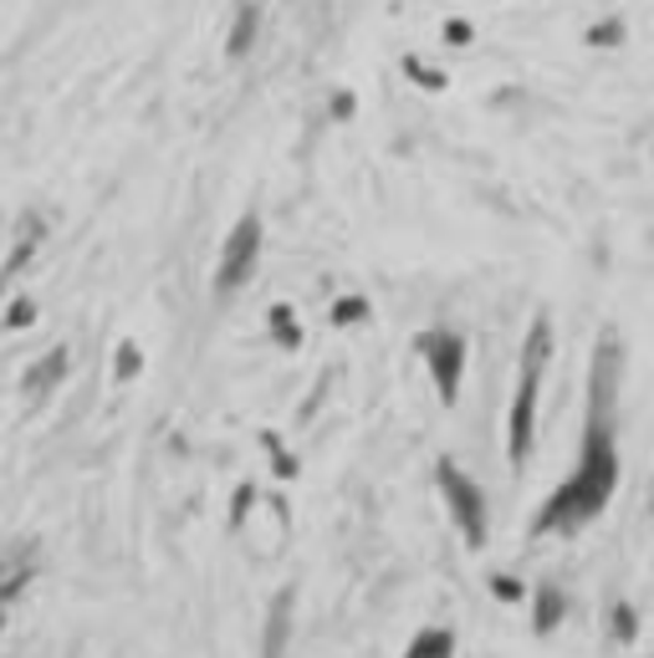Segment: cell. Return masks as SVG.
<instances>
[{
    "label": "cell",
    "mask_w": 654,
    "mask_h": 658,
    "mask_svg": "<svg viewBox=\"0 0 654 658\" xmlns=\"http://www.w3.org/2000/svg\"><path fill=\"white\" fill-rule=\"evenodd\" d=\"M353 93H333V118H353Z\"/></svg>",
    "instance_id": "ffe728a7"
},
{
    "label": "cell",
    "mask_w": 654,
    "mask_h": 658,
    "mask_svg": "<svg viewBox=\"0 0 654 658\" xmlns=\"http://www.w3.org/2000/svg\"><path fill=\"white\" fill-rule=\"evenodd\" d=\"M261 246H267V236H261V215H241L236 230L226 236V246H220V265H215V291H220V296L241 291L246 281L256 276Z\"/></svg>",
    "instance_id": "5b68a950"
},
{
    "label": "cell",
    "mask_w": 654,
    "mask_h": 658,
    "mask_svg": "<svg viewBox=\"0 0 654 658\" xmlns=\"http://www.w3.org/2000/svg\"><path fill=\"white\" fill-rule=\"evenodd\" d=\"M62 378H68V347H52V353L41 357L37 368L21 378V388H27V398H46Z\"/></svg>",
    "instance_id": "ba28073f"
},
{
    "label": "cell",
    "mask_w": 654,
    "mask_h": 658,
    "mask_svg": "<svg viewBox=\"0 0 654 658\" xmlns=\"http://www.w3.org/2000/svg\"><path fill=\"white\" fill-rule=\"evenodd\" d=\"M619 383H624V343L619 332H603L588 363L583 449H578L573 474L532 515V536H573L593 515H603L619 485Z\"/></svg>",
    "instance_id": "6da1fadb"
},
{
    "label": "cell",
    "mask_w": 654,
    "mask_h": 658,
    "mask_svg": "<svg viewBox=\"0 0 654 658\" xmlns=\"http://www.w3.org/2000/svg\"><path fill=\"white\" fill-rule=\"evenodd\" d=\"M271 337H277L281 347H297V343H302V327H297V316H292V306H287V302L271 306Z\"/></svg>",
    "instance_id": "8fae6325"
},
{
    "label": "cell",
    "mask_w": 654,
    "mask_h": 658,
    "mask_svg": "<svg viewBox=\"0 0 654 658\" xmlns=\"http://www.w3.org/2000/svg\"><path fill=\"white\" fill-rule=\"evenodd\" d=\"M445 41H450V46H470V41H476V27L460 21V15H450V21H445Z\"/></svg>",
    "instance_id": "e0dca14e"
},
{
    "label": "cell",
    "mask_w": 654,
    "mask_h": 658,
    "mask_svg": "<svg viewBox=\"0 0 654 658\" xmlns=\"http://www.w3.org/2000/svg\"><path fill=\"white\" fill-rule=\"evenodd\" d=\"M552 363V322L542 312L532 316L527 327V343H521V373H517V394H511V414H507V455L511 470L527 464L537 439V394H542V373Z\"/></svg>",
    "instance_id": "7a4b0ae2"
},
{
    "label": "cell",
    "mask_w": 654,
    "mask_h": 658,
    "mask_svg": "<svg viewBox=\"0 0 654 658\" xmlns=\"http://www.w3.org/2000/svg\"><path fill=\"white\" fill-rule=\"evenodd\" d=\"M404 77L419 82L425 93H445V72H435V66H425L419 56H404Z\"/></svg>",
    "instance_id": "4fadbf2b"
},
{
    "label": "cell",
    "mask_w": 654,
    "mask_h": 658,
    "mask_svg": "<svg viewBox=\"0 0 654 658\" xmlns=\"http://www.w3.org/2000/svg\"><path fill=\"white\" fill-rule=\"evenodd\" d=\"M404 658H455V633L450 628H425L409 644V654Z\"/></svg>",
    "instance_id": "9c48e42d"
},
{
    "label": "cell",
    "mask_w": 654,
    "mask_h": 658,
    "mask_svg": "<svg viewBox=\"0 0 654 658\" xmlns=\"http://www.w3.org/2000/svg\"><path fill=\"white\" fill-rule=\"evenodd\" d=\"M256 36H261V6L256 0H241L236 6V21H230V31H226V56H251L256 52Z\"/></svg>",
    "instance_id": "8992f818"
},
{
    "label": "cell",
    "mask_w": 654,
    "mask_h": 658,
    "mask_svg": "<svg viewBox=\"0 0 654 658\" xmlns=\"http://www.w3.org/2000/svg\"><path fill=\"white\" fill-rule=\"evenodd\" d=\"M0 628H6V618H0Z\"/></svg>",
    "instance_id": "7402d4cb"
},
{
    "label": "cell",
    "mask_w": 654,
    "mask_h": 658,
    "mask_svg": "<svg viewBox=\"0 0 654 658\" xmlns=\"http://www.w3.org/2000/svg\"><path fill=\"white\" fill-rule=\"evenodd\" d=\"M496 597H511V603H517V597H521V582H507V577H496Z\"/></svg>",
    "instance_id": "44dd1931"
},
{
    "label": "cell",
    "mask_w": 654,
    "mask_h": 658,
    "mask_svg": "<svg viewBox=\"0 0 654 658\" xmlns=\"http://www.w3.org/2000/svg\"><path fill=\"white\" fill-rule=\"evenodd\" d=\"M353 322H368V302H363V296L333 302V327H353Z\"/></svg>",
    "instance_id": "9a60e30c"
},
{
    "label": "cell",
    "mask_w": 654,
    "mask_h": 658,
    "mask_svg": "<svg viewBox=\"0 0 654 658\" xmlns=\"http://www.w3.org/2000/svg\"><path fill=\"white\" fill-rule=\"evenodd\" d=\"M414 353L429 363V378H435L445 404H455V398H460V378H466V357H470L466 337L455 327H429L414 337Z\"/></svg>",
    "instance_id": "3957f363"
},
{
    "label": "cell",
    "mask_w": 654,
    "mask_h": 658,
    "mask_svg": "<svg viewBox=\"0 0 654 658\" xmlns=\"http://www.w3.org/2000/svg\"><path fill=\"white\" fill-rule=\"evenodd\" d=\"M138 368H144V357H138V347H134V343H123V347H118V378H134Z\"/></svg>",
    "instance_id": "ac0fdd59"
},
{
    "label": "cell",
    "mask_w": 654,
    "mask_h": 658,
    "mask_svg": "<svg viewBox=\"0 0 654 658\" xmlns=\"http://www.w3.org/2000/svg\"><path fill=\"white\" fill-rule=\"evenodd\" d=\"M558 618H562V593L542 587V593H537V623H532V628L537 633H552V628H558Z\"/></svg>",
    "instance_id": "7c38bea8"
},
{
    "label": "cell",
    "mask_w": 654,
    "mask_h": 658,
    "mask_svg": "<svg viewBox=\"0 0 654 658\" xmlns=\"http://www.w3.org/2000/svg\"><path fill=\"white\" fill-rule=\"evenodd\" d=\"M435 485H440V495H445V505H450L466 546H486V495H481V485L450 460L435 464Z\"/></svg>",
    "instance_id": "277c9868"
},
{
    "label": "cell",
    "mask_w": 654,
    "mask_h": 658,
    "mask_svg": "<svg viewBox=\"0 0 654 658\" xmlns=\"http://www.w3.org/2000/svg\"><path fill=\"white\" fill-rule=\"evenodd\" d=\"M634 628H640V623H634V613H629V607L619 603V607H614V633H619V638H624V644H629V638H634Z\"/></svg>",
    "instance_id": "d6986e66"
},
{
    "label": "cell",
    "mask_w": 654,
    "mask_h": 658,
    "mask_svg": "<svg viewBox=\"0 0 654 658\" xmlns=\"http://www.w3.org/2000/svg\"><path fill=\"white\" fill-rule=\"evenodd\" d=\"M27 582H31V572H27V566H21V562H0V607L11 603V597L21 593Z\"/></svg>",
    "instance_id": "5bb4252c"
},
{
    "label": "cell",
    "mask_w": 654,
    "mask_h": 658,
    "mask_svg": "<svg viewBox=\"0 0 654 658\" xmlns=\"http://www.w3.org/2000/svg\"><path fill=\"white\" fill-rule=\"evenodd\" d=\"M41 236H46V220L41 215H27L21 220V230H15V246H11V261L0 265V286H11V276L21 271V265L37 255V246H41Z\"/></svg>",
    "instance_id": "52a82bcc"
},
{
    "label": "cell",
    "mask_w": 654,
    "mask_h": 658,
    "mask_svg": "<svg viewBox=\"0 0 654 658\" xmlns=\"http://www.w3.org/2000/svg\"><path fill=\"white\" fill-rule=\"evenodd\" d=\"M583 41L593 46V52H619V46H624V21L609 15V21H599V27H588Z\"/></svg>",
    "instance_id": "30bf717a"
},
{
    "label": "cell",
    "mask_w": 654,
    "mask_h": 658,
    "mask_svg": "<svg viewBox=\"0 0 654 658\" xmlns=\"http://www.w3.org/2000/svg\"><path fill=\"white\" fill-rule=\"evenodd\" d=\"M37 322V302L31 296H15L11 306H6V327H31Z\"/></svg>",
    "instance_id": "2e32d148"
}]
</instances>
